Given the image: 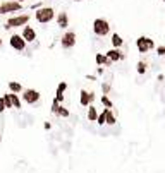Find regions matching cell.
<instances>
[{
    "instance_id": "1",
    "label": "cell",
    "mask_w": 165,
    "mask_h": 173,
    "mask_svg": "<svg viewBox=\"0 0 165 173\" xmlns=\"http://www.w3.org/2000/svg\"><path fill=\"white\" fill-rule=\"evenodd\" d=\"M22 101L28 105H36L40 101V93L36 89H22Z\"/></svg>"
},
{
    "instance_id": "2",
    "label": "cell",
    "mask_w": 165,
    "mask_h": 173,
    "mask_svg": "<svg viewBox=\"0 0 165 173\" xmlns=\"http://www.w3.org/2000/svg\"><path fill=\"white\" fill-rule=\"evenodd\" d=\"M93 29H95L96 34H100V36H105L107 33L110 31V26H108V22L105 19H96L93 22Z\"/></svg>"
},
{
    "instance_id": "3",
    "label": "cell",
    "mask_w": 165,
    "mask_h": 173,
    "mask_svg": "<svg viewBox=\"0 0 165 173\" xmlns=\"http://www.w3.org/2000/svg\"><path fill=\"white\" fill-rule=\"evenodd\" d=\"M53 16H55V12H53V9H50V7H47V9H40V11L36 12V19H38L40 22L52 21Z\"/></svg>"
},
{
    "instance_id": "4",
    "label": "cell",
    "mask_w": 165,
    "mask_h": 173,
    "mask_svg": "<svg viewBox=\"0 0 165 173\" xmlns=\"http://www.w3.org/2000/svg\"><path fill=\"white\" fill-rule=\"evenodd\" d=\"M79 101H81V105L83 106H90L93 101H95V93L93 91H81V98H79Z\"/></svg>"
},
{
    "instance_id": "5",
    "label": "cell",
    "mask_w": 165,
    "mask_h": 173,
    "mask_svg": "<svg viewBox=\"0 0 165 173\" xmlns=\"http://www.w3.org/2000/svg\"><path fill=\"white\" fill-rule=\"evenodd\" d=\"M136 45H138V50H139V52H143V53L153 48V41H151L150 38H139Z\"/></svg>"
},
{
    "instance_id": "6",
    "label": "cell",
    "mask_w": 165,
    "mask_h": 173,
    "mask_svg": "<svg viewBox=\"0 0 165 173\" xmlns=\"http://www.w3.org/2000/svg\"><path fill=\"white\" fill-rule=\"evenodd\" d=\"M29 21V16H19V17H12L7 21V26L5 27H16V26H21V24H26Z\"/></svg>"
},
{
    "instance_id": "7",
    "label": "cell",
    "mask_w": 165,
    "mask_h": 173,
    "mask_svg": "<svg viewBox=\"0 0 165 173\" xmlns=\"http://www.w3.org/2000/svg\"><path fill=\"white\" fill-rule=\"evenodd\" d=\"M21 5L17 2H5L0 5V14H7V12H14V11H19Z\"/></svg>"
},
{
    "instance_id": "8",
    "label": "cell",
    "mask_w": 165,
    "mask_h": 173,
    "mask_svg": "<svg viewBox=\"0 0 165 173\" xmlns=\"http://www.w3.org/2000/svg\"><path fill=\"white\" fill-rule=\"evenodd\" d=\"M11 46L14 48V50H19V52H21V50H24V46H26V41H24L19 34H14V36L11 38Z\"/></svg>"
},
{
    "instance_id": "9",
    "label": "cell",
    "mask_w": 165,
    "mask_h": 173,
    "mask_svg": "<svg viewBox=\"0 0 165 173\" xmlns=\"http://www.w3.org/2000/svg\"><path fill=\"white\" fill-rule=\"evenodd\" d=\"M74 43H76V34L72 31L71 33H65L64 38H62V46L64 48H71V46H74Z\"/></svg>"
},
{
    "instance_id": "10",
    "label": "cell",
    "mask_w": 165,
    "mask_h": 173,
    "mask_svg": "<svg viewBox=\"0 0 165 173\" xmlns=\"http://www.w3.org/2000/svg\"><path fill=\"white\" fill-rule=\"evenodd\" d=\"M21 38L24 40V41H33V40H35V31H33L29 26H26V27H24V31H22Z\"/></svg>"
},
{
    "instance_id": "11",
    "label": "cell",
    "mask_w": 165,
    "mask_h": 173,
    "mask_svg": "<svg viewBox=\"0 0 165 173\" xmlns=\"http://www.w3.org/2000/svg\"><path fill=\"white\" fill-rule=\"evenodd\" d=\"M9 91L12 95H19V93H22V86L19 82H16V81H11L9 82Z\"/></svg>"
},
{
    "instance_id": "12",
    "label": "cell",
    "mask_w": 165,
    "mask_h": 173,
    "mask_svg": "<svg viewBox=\"0 0 165 173\" xmlns=\"http://www.w3.org/2000/svg\"><path fill=\"white\" fill-rule=\"evenodd\" d=\"M107 57H108V60H110V62H117V60H120L124 55L119 52V50H110V52L107 53Z\"/></svg>"
},
{
    "instance_id": "13",
    "label": "cell",
    "mask_w": 165,
    "mask_h": 173,
    "mask_svg": "<svg viewBox=\"0 0 165 173\" xmlns=\"http://www.w3.org/2000/svg\"><path fill=\"white\" fill-rule=\"evenodd\" d=\"M115 115L112 113V110H107L105 108V123H108V125H115Z\"/></svg>"
},
{
    "instance_id": "14",
    "label": "cell",
    "mask_w": 165,
    "mask_h": 173,
    "mask_svg": "<svg viewBox=\"0 0 165 173\" xmlns=\"http://www.w3.org/2000/svg\"><path fill=\"white\" fill-rule=\"evenodd\" d=\"M96 117H98L96 106L90 105V106H88V120H90V122H96Z\"/></svg>"
},
{
    "instance_id": "15",
    "label": "cell",
    "mask_w": 165,
    "mask_h": 173,
    "mask_svg": "<svg viewBox=\"0 0 165 173\" xmlns=\"http://www.w3.org/2000/svg\"><path fill=\"white\" fill-rule=\"evenodd\" d=\"M9 96H11V101H12V108L19 110V108H21V98L17 95H12V93H9Z\"/></svg>"
},
{
    "instance_id": "16",
    "label": "cell",
    "mask_w": 165,
    "mask_h": 173,
    "mask_svg": "<svg viewBox=\"0 0 165 173\" xmlns=\"http://www.w3.org/2000/svg\"><path fill=\"white\" fill-rule=\"evenodd\" d=\"M100 101H101V105L105 106L107 110H110V108L114 106V103H112L110 100H108V96H107V95H103V96H101V100H100Z\"/></svg>"
},
{
    "instance_id": "17",
    "label": "cell",
    "mask_w": 165,
    "mask_h": 173,
    "mask_svg": "<svg viewBox=\"0 0 165 173\" xmlns=\"http://www.w3.org/2000/svg\"><path fill=\"white\" fill-rule=\"evenodd\" d=\"M96 123H98V125H105V110L101 111V113H98V117H96Z\"/></svg>"
},
{
    "instance_id": "18",
    "label": "cell",
    "mask_w": 165,
    "mask_h": 173,
    "mask_svg": "<svg viewBox=\"0 0 165 173\" xmlns=\"http://www.w3.org/2000/svg\"><path fill=\"white\" fill-rule=\"evenodd\" d=\"M2 100H4V103H5V110H7V108H12V101H11V96H9V93L2 96Z\"/></svg>"
},
{
    "instance_id": "19",
    "label": "cell",
    "mask_w": 165,
    "mask_h": 173,
    "mask_svg": "<svg viewBox=\"0 0 165 173\" xmlns=\"http://www.w3.org/2000/svg\"><path fill=\"white\" fill-rule=\"evenodd\" d=\"M59 24H60V27H65V26H67V16H65L64 12L59 16Z\"/></svg>"
},
{
    "instance_id": "20",
    "label": "cell",
    "mask_w": 165,
    "mask_h": 173,
    "mask_svg": "<svg viewBox=\"0 0 165 173\" xmlns=\"http://www.w3.org/2000/svg\"><path fill=\"white\" fill-rule=\"evenodd\" d=\"M57 115H59V117H69V110H67V108H64V106H59Z\"/></svg>"
},
{
    "instance_id": "21",
    "label": "cell",
    "mask_w": 165,
    "mask_h": 173,
    "mask_svg": "<svg viewBox=\"0 0 165 173\" xmlns=\"http://www.w3.org/2000/svg\"><path fill=\"white\" fill-rule=\"evenodd\" d=\"M112 43H114V46H120V45H122V40H120L119 34H114V36H112Z\"/></svg>"
},
{
    "instance_id": "22",
    "label": "cell",
    "mask_w": 165,
    "mask_h": 173,
    "mask_svg": "<svg viewBox=\"0 0 165 173\" xmlns=\"http://www.w3.org/2000/svg\"><path fill=\"white\" fill-rule=\"evenodd\" d=\"M65 89H67V84H65V82H60L59 88H57V95H64Z\"/></svg>"
},
{
    "instance_id": "23",
    "label": "cell",
    "mask_w": 165,
    "mask_h": 173,
    "mask_svg": "<svg viewBox=\"0 0 165 173\" xmlns=\"http://www.w3.org/2000/svg\"><path fill=\"white\" fill-rule=\"evenodd\" d=\"M138 72H139V74H144V72H146V65H144L143 62L138 63Z\"/></svg>"
},
{
    "instance_id": "24",
    "label": "cell",
    "mask_w": 165,
    "mask_h": 173,
    "mask_svg": "<svg viewBox=\"0 0 165 173\" xmlns=\"http://www.w3.org/2000/svg\"><path fill=\"white\" fill-rule=\"evenodd\" d=\"M5 111V103H4V100L0 98V113H4Z\"/></svg>"
},
{
    "instance_id": "25",
    "label": "cell",
    "mask_w": 165,
    "mask_h": 173,
    "mask_svg": "<svg viewBox=\"0 0 165 173\" xmlns=\"http://www.w3.org/2000/svg\"><path fill=\"white\" fill-rule=\"evenodd\" d=\"M158 55H165V48H163V46L158 48Z\"/></svg>"
},
{
    "instance_id": "26",
    "label": "cell",
    "mask_w": 165,
    "mask_h": 173,
    "mask_svg": "<svg viewBox=\"0 0 165 173\" xmlns=\"http://www.w3.org/2000/svg\"><path fill=\"white\" fill-rule=\"evenodd\" d=\"M108 89H110V88H108V84H103V93H105V95L108 93Z\"/></svg>"
},
{
    "instance_id": "27",
    "label": "cell",
    "mask_w": 165,
    "mask_h": 173,
    "mask_svg": "<svg viewBox=\"0 0 165 173\" xmlns=\"http://www.w3.org/2000/svg\"><path fill=\"white\" fill-rule=\"evenodd\" d=\"M0 46H2V40H0Z\"/></svg>"
},
{
    "instance_id": "28",
    "label": "cell",
    "mask_w": 165,
    "mask_h": 173,
    "mask_svg": "<svg viewBox=\"0 0 165 173\" xmlns=\"http://www.w3.org/2000/svg\"><path fill=\"white\" fill-rule=\"evenodd\" d=\"M0 141H2V136H0Z\"/></svg>"
}]
</instances>
